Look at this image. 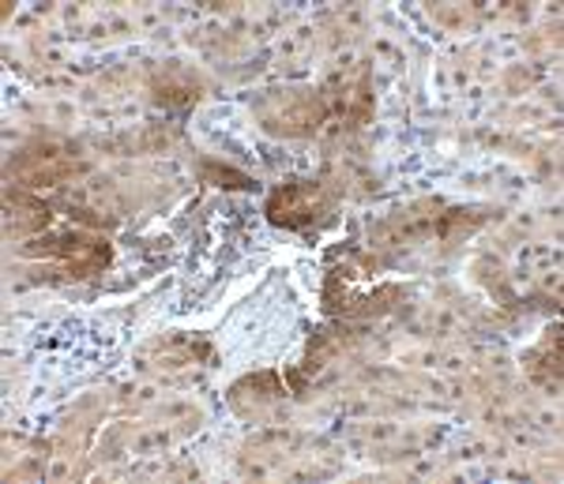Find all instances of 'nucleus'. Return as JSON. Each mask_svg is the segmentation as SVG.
Returning a JSON list of instances; mask_svg holds the SVG:
<instances>
[{"instance_id":"nucleus-1","label":"nucleus","mask_w":564,"mask_h":484,"mask_svg":"<svg viewBox=\"0 0 564 484\" xmlns=\"http://www.w3.org/2000/svg\"><path fill=\"white\" fill-rule=\"evenodd\" d=\"M23 252L42 255V260H57L68 278H90V274H98L109 263V244L102 237L79 233V230L39 237V241L23 244Z\"/></svg>"},{"instance_id":"nucleus-2","label":"nucleus","mask_w":564,"mask_h":484,"mask_svg":"<svg viewBox=\"0 0 564 484\" xmlns=\"http://www.w3.org/2000/svg\"><path fill=\"white\" fill-rule=\"evenodd\" d=\"M84 169V158H76L68 147L45 143V147H26L15 154L8 162V180H15L20 188H57L72 177H79Z\"/></svg>"},{"instance_id":"nucleus-3","label":"nucleus","mask_w":564,"mask_h":484,"mask_svg":"<svg viewBox=\"0 0 564 484\" xmlns=\"http://www.w3.org/2000/svg\"><path fill=\"white\" fill-rule=\"evenodd\" d=\"M395 297H399L395 286H372V274H354V271L327 274V286H324L327 312H343V316L384 312Z\"/></svg>"},{"instance_id":"nucleus-4","label":"nucleus","mask_w":564,"mask_h":484,"mask_svg":"<svg viewBox=\"0 0 564 484\" xmlns=\"http://www.w3.org/2000/svg\"><path fill=\"white\" fill-rule=\"evenodd\" d=\"M324 211H327V196L313 180H290V185L271 191L268 199V218L275 226H286V230L313 226L316 218H324Z\"/></svg>"},{"instance_id":"nucleus-5","label":"nucleus","mask_w":564,"mask_h":484,"mask_svg":"<svg viewBox=\"0 0 564 484\" xmlns=\"http://www.w3.org/2000/svg\"><path fill=\"white\" fill-rule=\"evenodd\" d=\"M263 128L279 135H308L324 124L327 117V102L313 95H297V90H286V95H275L271 106L260 109Z\"/></svg>"},{"instance_id":"nucleus-6","label":"nucleus","mask_w":564,"mask_h":484,"mask_svg":"<svg viewBox=\"0 0 564 484\" xmlns=\"http://www.w3.org/2000/svg\"><path fill=\"white\" fill-rule=\"evenodd\" d=\"M332 109L347 117L350 124H361L372 113V90H369V68H354L350 76L339 79V95H332Z\"/></svg>"},{"instance_id":"nucleus-7","label":"nucleus","mask_w":564,"mask_h":484,"mask_svg":"<svg viewBox=\"0 0 564 484\" xmlns=\"http://www.w3.org/2000/svg\"><path fill=\"white\" fill-rule=\"evenodd\" d=\"M4 204H8V230H12V233L45 230V226H50V211H45L42 204H34V199L20 196V191L8 188Z\"/></svg>"},{"instance_id":"nucleus-8","label":"nucleus","mask_w":564,"mask_h":484,"mask_svg":"<svg viewBox=\"0 0 564 484\" xmlns=\"http://www.w3.org/2000/svg\"><path fill=\"white\" fill-rule=\"evenodd\" d=\"M527 369H531V376L539 383H545V387H557L561 383V338H557V331H553L539 350L527 358Z\"/></svg>"},{"instance_id":"nucleus-9","label":"nucleus","mask_w":564,"mask_h":484,"mask_svg":"<svg viewBox=\"0 0 564 484\" xmlns=\"http://www.w3.org/2000/svg\"><path fill=\"white\" fill-rule=\"evenodd\" d=\"M154 95H159V102H166V106H188V102H196L199 87H196V79H188L181 68H166L159 79H154Z\"/></svg>"},{"instance_id":"nucleus-10","label":"nucleus","mask_w":564,"mask_h":484,"mask_svg":"<svg viewBox=\"0 0 564 484\" xmlns=\"http://www.w3.org/2000/svg\"><path fill=\"white\" fill-rule=\"evenodd\" d=\"M207 177H218V180H234V188H249V177H241V173H230V169H218L207 162Z\"/></svg>"}]
</instances>
